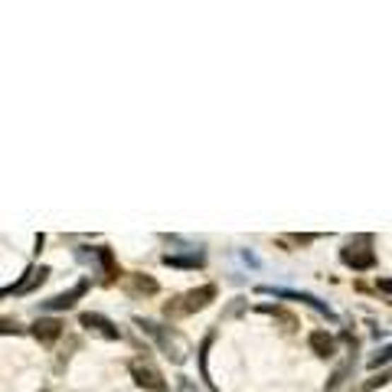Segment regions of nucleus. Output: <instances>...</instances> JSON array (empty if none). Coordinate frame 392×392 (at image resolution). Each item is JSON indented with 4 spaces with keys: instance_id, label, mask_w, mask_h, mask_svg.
I'll use <instances>...</instances> for the list:
<instances>
[{
    "instance_id": "obj_3",
    "label": "nucleus",
    "mask_w": 392,
    "mask_h": 392,
    "mask_svg": "<svg viewBox=\"0 0 392 392\" xmlns=\"http://www.w3.org/2000/svg\"><path fill=\"white\" fill-rule=\"evenodd\" d=\"M128 369H131V376H134V383L137 386H144L147 392H167V383H163V376L157 373V369L147 363V359H131L128 363Z\"/></svg>"
},
{
    "instance_id": "obj_6",
    "label": "nucleus",
    "mask_w": 392,
    "mask_h": 392,
    "mask_svg": "<svg viewBox=\"0 0 392 392\" xmlns=\"http://www.w3.org/2000/svg\"><path fill=\"white\" fill-rule=\"evenodd\" d=\"M79 324L86 327V330H95V333H102L105 340H121V330L115 324H111L108 317L102 314H92V311H86V314L79 317Z\"/></svg>"
},
{
    "instance_id": "obj_15",
    "label": "nucleus",
    "mask_w": 392,
    "mask_h": 392,
    "mask_svg": "<svg viewBox=\"0 0 392 392\" xmlns=\"http://www.w3.org/2000/svg\"><path fill=\"white\" fill-rule=\"evenodd\" d=\"M209 343H213V333H206L203 343H200V369H203V379L209 383V373H206V350H209Z\"/></svg>"
},
{
    "instance_id": "obj_9",
    "label": "nucleus",
    "mask_w": 392,
    "mask_h": 392,
    "mask_svg": "<svg viewBox=\"0 0 392 392\" xmlns=\"http://www.w3.org/2000/svg\"><path fill=\"white\" fill-rule=\"evenodd\" d=\"M86 291H88V282H79L72 291H62V294H56V298H50L43 307H46V311H69V307H76V301L82 298Z\"/></svg>"
},
{
    "instance_id": "obj_13",
    "label": "nucleus",
    "mask_w": 392,
    "mask_h": 392,
    "mask_svg": "<svg viewBox=\"0 0 392 392\" xmlns=\"http://www.w3.org/2000/svg\"><path fill=\"white\" fill-rule=\"evenodd\" d=\"M203 252H193V255H163V265L167 268H203Z\"/></svg>"
},
{
    "instance_id": "obj_8",
    "label": "nucleus",
    "mask_w": 392,
    "mask_h": 392,
    "mask_svg": "<svg viewBox=\"0 0 392 392\" xmlns=\"http://www.w3.org/2000/svg\"><path fill=\"white\" fill-rule=\"evenodd\" d=\"M62 327H66V324L56 321V317H40V321L33 324V337L43 343V347H52V343L62 337Z\"/></svg>"
},
{
    "instance_id": "obj_1",
    "label": "nucleus",
    "mask_w": 392,
    "mask_h": 392,
    "mask_svg": "<svg viewBox=\"0 0 392 392\" xmlns=\"http://www.w3.org/2000/svg\"><path fill=\"white\" fill-rule=\"evenodd\" d=\"M216 301V284H200V288L187 291V294H180V298L167 301L163 304V317L167 321H177V317H187V314H196V311H203Z\"/></svg>"
},
{
    "instance_id": "obj_4",
    "label": "nucleus",
    "mask_w": 392,
    "mask_h": 392,
    "mask_svg": "<svg viewBox=\"0 0 392 392\" xmlns=\"http://www.w3.org/2000/svg\"><path fill=\"white\" fill-rule=\"evenodd\" d=\"M137 327H141V330H147V333H154V337H157V343L163 347V353H167L173 363H183V347H177V337H173V333H167L163 327L151 324V321H144V317H137Z\"/></svg>"
},
{
    "instance_id": "obj_12",
    "label": "nucleus",
    "mask_w": 392,
    "mask_h": 392,
    "mask_svg": "<svg viewBox=\"0 0 392 392\" xmlns=\"http://www.w3.org/2000/svg\"><path fill=\"white\" fill-rule=\"evenodd\" d=\"M95 258L102 262V268H105V284H115L121 278V268H118V262H115V252H111L108 246H102V248H95Z\"/></svg>"
},
{
    "instance_id": "obj_17",
    "label": "nucleus",
    "mask_w": 392,
    "mask_h": 392,
    "mask_svg": "<svg viewBox=\"0 0 392 392\" xmlns=\"http://www.w3.org/2000/svg\"><path fill=\"white\" fill-rule=\"evenodd\" d=\"M376 288L386 291V294H392V278H379V282H376Z\"/></svg>"
},
{
    "instance_id": "obj_14",
    "label": "nucleus",
    "mask_w": 392,
    "mask_h": 392,
    "mask_svg": "<svg viewBox=\"0 0 392 392\" xmlns=\"http://www.w3.org/2000/svg\"><path fill=\"white\" fill-rule=\"evenodd\" d=\"M389 359H392V343H389V347H383V350H379L376 357H369V369H379V367H386Z\"/></svg>"
},
{
    "instance_id": "obj_5",
    "label": "nucleus",
    "mask_w": 392,
    "mask_h": 392,
    "mask_svg": "<svg viewBox=\"0 0 392 392\" xmlns=\"http://www.w3.org/2000/svg\"><path fill=\"white\" fill-rule=\"evenodd\" d=\"M46 275H50V268H46V265H30V268H26V275L23 278H20L17 284H7V288H4V294H30V291L33 288H40V284L46 282Z\"/></svg>"
},
{
    "instance_id": "obj_16",
    "label": "nucleus",
    "mask_w": 392,
    "mask_h": 392,
    "mask_svg": "<svg viewBox=\"0 0 392 392\" xmlns=\"http://www.w3.org/2000/svg\"><path fill=\"white\" fill-rule=\"evenodd\" d=\"M317 236H288V239H282V242H294V246H311Z\"/></svg>"
},
{
    "instance_id": "obj_7",
    "label": "nucleus",
    "mask_w": 392,
    "mask_h": 392,
    "mask_svg": "<svg viewBox=\"0 0 392 392\" xmlns=\"http://www.w3.org/2000/svg\"><path fill=\"white\" fill-rule=\"evenodd\" d=\"M262 294H272V298H288V301H304V304H311L314 311H321V314L333 317V311L324 304V301H317L314 294H304V291H288V288H258Z\"/></svg>"
},
{
    "instance_id": "obj_10",
    "label": "nucleus",
    "mask_w": 392,
    "mask_h": 392,
    "mask_svg": "<svg viewBox=\"0 0 392 392\" xmlns=\"http://www.w3.org/2000/svg\"><path fill=\"white\" fill-rule=\"evenodd\" d=\"M125 291L131 298H144V294H157V282L147 278V275H128L125 278Z\"/></svg>"
},
{
    "instance_id": "obj_2",
    "label": "nucleus",
    "mask_w": 392,
    "mask_h": 392,
    "mask_svg": "<svg viewBox=\"0 0 392 392\" xmlns=\"http://www.w3.org/2000/svg\"><path fill=\"white\" fill-rule=\"evenodd\" d=\"M340 262L353 272H369L376 268V252H373V236H357L340 248Z\"/></svg>"
},
{
    "instance_id": "obj_11",
    "label": "nucleus",
    "mask_w": 392,
    "mask_h": 392,
    "mask_svg": "<svg viewBox=\"0 0 392 392\" xmlns=\"http://www.w3.org/2000/svg\"><path fill=\"white\" fill-rule=\"evenodd\" d=\"M307 343H311V350H314L317 357H324V359H330L333 353H337V340H333L327 330H314L307 337Z\"/></svg>"
}]
</instances>
